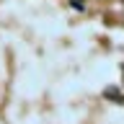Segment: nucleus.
<instances>
[{
  "instance_id": "nucleus-1",
  "label": "nucleus",
  "mask_w": 124,
  "mask_h": 124,
  "mask_svg": "<svg viewBox=\"0 0 124 124\" xmlns=\"http://www.w3.org/2000/svg\"><path fill=\"white\" fill-rule=\"evenodd\" d=\"M103 96H106V98H114V101H122V96H119V91H116V88H106V91H103Z\"/></svg>"
},
{
  "instance_id": "nucleus-2",
  "label": "nucleus",
  "mask_w": 124,
  "mask_h": 124,
  "mask_svg": "<svg viewBox=\"0 0 124 124\" xmlns=\"http://www.w3.org/2000/svg\"><path fill=\"white\" fill-rule=\"evenodd\" d=\"M122 70H124V67H122Z\"/></svg>"
}]
</instances>
